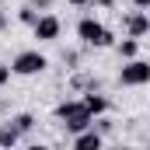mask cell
<instances>
[{"instance_id":"6da1fadb","label":"cell","mask_w":150,"mask_h":150,"mask_svg":"<svg viewBox=\"0 0 150 150\" xmlns=\"http://www.w3.org/2000/svg\"><path fill=\"white\" fill-rule=\"evenodd\" d=\"M52 119L59 122V129H63L67 136H74V133H80V129L91 126V112L84 108L80 98H63V101L52 108Z\"/></svg>"},{"instance_id":"7a4b0ae2","label":"cell","mask_w":150,"mask_h":150,"mask_svg":"<svg viewBox=\"0 0 150 150\" xmlns=\"http://www.w3.org/2000/svg\"><path fill=\"white\" fill-rule=\"evenodd\" d=\"M74 32H77V38H80L84 49H112V42H115V32L108 25H101L94 14H84V18L77 21Z\"/></svg>"},{"instance_id":"3957f363","label":"cell","mask_w":150,"mask_h":150,"mask_svg":"<svg viewBox=\"0 0 150 150\" xmlns=\"http://www.w3.org/2000/svg\"><path fill=\"white\" fill-rule=\"evenodd\" d=\"M7 67H11V77H42L49 70V56L38 49H21V52H14V59Z\"/></svg>"},{"instance_id":"277c9868","label":"cell","mask_w":150,"mask_h":150,"mask_svg":"<svg viewBox=\"0 0 150 150\" xmlns=\"http://www.w3.org/2000/svg\"><path fill=\"white\" fill-rule=\"evenodd\" d=\"M119 84H122V87H147L150 84V63L143 56L122 59V67H119Z\"/></svg>"},{"instance_id":"5b68a950","label":"cell","mask_w":150,"mask_h":150,"mask_svg":"<svg viewBox=\"0 0 150 150\" xmlns=\"http://www.w3.org/2000/svg\"><path fill=\"white\" fill-rule=\"evenodd\" d=\"M59 35H63V21L52 11H42L32 21V38H38V42H59Z\"/></svg>"},{"instance_id":"8992f818","label":"cell","mask_w":150,"mask_h":150,"mask_svg":"<svg viewBox=\"0 0 150 150\" xmlns=\"http://www.w3.org/2000/svg\"><path fill=\"white\" fill-rule=\"evenodd\" d=\"M122 35H133V38H147L150 35V14L147 11H126L122 14Z\"/></svg>"},{"instance_id":"52a82bcc","label":"cell","mask_w":150,"mask_h":150,"mask_svg":"<svg viewBox=\"0 0 150 150\" xmlns=\"http://www.w3.org/2000/svg\"><path fill=\"white\" fill-rule=\"evenodd\" d=\"M105 143H108V140H105L94 126H87V129H80V133L70 136V147H74V150H101Z\"/></svg>"},{"instance_id":"ba28073f","label":"cell","mask_w":150,"mask_h":150,"mask_svg":"<svg viewBox=\"0 0 150 150\" xmlns=\"http://www.w3.org/2000/svg\"><path fill=\"white\" fill-rule=\"evenodd\" d=\"M80 101H84V108L91 112V119H94V115L112 112V98H108L105 91H84V94H80Z\"/></svg>"},{"instance_id":"9c48e42d","label":"cell","mask_w":150,"mask_h":150,"mask_svg":"<svg viewBox=\"0 0 150 150\" xmlns=\"http://www.w3.org/2000/svg\"><path fill=\"white\" fill-rule=\"evenodd\" d=\"M115 52H119V59H133V56H140V45H143V38H133V35H122L119 42H112Z\"/></svg>"},{"instance_id":"30bf717a","label":"cell","mask_w":150,"mask_h":150,"mask_svg":"<svg viewBox=\"0 0 150 150\" xmlns=\"http://www.w3.org/2000/svg\"><path fill=\"white\" fill-rule=\"evenodd\" d=\"M70 91H77V94H84V91H101V80L94 74H74L70 77Z\"/></svg>"},{"instance_id":"8fae6325","label":"cell","mask_w":150,"mask_h":150,"mask_svg":"<svg viewBox=\"0 0 150 150\" xmlns=\"http://www.w3.org/2000/svg\"><path fill=\"white\" fill-rule=\"evenodd\" d=\"M18 143H25V136L14 129V122L11 119L0 122V150H11V147H18Z\"/></svg>"},{"instance_id":"7c38bea8","label":"cell","mask_w":150,"mask_h":150,"mask_svg":"<svg viewBox=\"0 0 150 150\" xmlns=\"http://www.w3.org/2000/svg\"><path fill=\"white\" fill-rule=\"evenodd\" d=\"M11 122H14V129H18V133H21L25 140H28V136L35 133V126H38V119H35L32 112H18V115H11Z\"/></svg>"},{"instance_id":"4fadbf2b","label":"cell","mask_w":150,"mask_h":150,"mask_svg":"<svg viewBox=\"0 0 150 150\" xmlns=\"http://www.w3.org/2000/svg\"><path fill=\"white\" fill-rule=\"evenodd\" d=\"M35 18H38V11L32 7V4H21V7H18V21H21V25H28V28H32V21H35Z\"/></svg>"},{"instance_id":"5bb4252c","label":"cell","mask_w":150,"mask_h":150,"mask_svg":"<svg viewBox=\"0 0 150 150\" xmlns=\"http://www.w3.org/2000/svg\"><path fill=\"white\" fill-rule=\"evenodd\" d=\"M63 63H67V70H80V52L77 49H67L63 52Z\"/></svg>"},{"instance_id":"9a60e30c","label":"cell","mask_w":150,"mask_h":150,"mask_svg":"<svg viewBox=\"0 0 150 150\" xmlns=\"http://www.w3.org/2000/svg\"><path fill=\"white\" fill-rule=\"evenodd\" d=\"M119 0H91V11H115Z\"/></svg>"},{"instance_id":"2e32d148","label":"cell","mask_w":150,"mask_h":150,"mask_svg":"<svg viewBox=\"0 0 150 150\" xmlns=\"http://www.w3.org/2000/svg\"><path fill=\"white\" fill-rule=\"evenodd\" d=\"M7 84H11V67H7V63H0V91H4Z\"/></svg>"},{"instance_id":"e0dca14e","label":"cell","mask_w":150,"mask_h":150,"mask_svg":"<svg viewBox=\"0 0 150 150\" xmlns=\"http://www.w3.org/2000/svg\"><path fill=\"white\" fill-rule=\"evenodd\" d=\"M28 4L35 7L38 14H42V11H52V0H28Z\"/></svg>"},{"instance_id":"ac0fdd59","label":"cell","mask_w":150,"mask_h":150,"mask_svg":"<svg viewBox=\"0 0 150 150\" xmlns=\"http://www.w3.org/2000/svg\"><path fill=\"white\" fill-rule=\"evenodd\" d=\"M70 7H77V11H91V0H67Z\"/></svg>"},{"instance_id":"d6986e66","label":"cell","mask_w":150,"mask_h":150,"mask_svg":"<svg viewBox=\"0 0 150 150\" xmlns=\"http://www.w3.org/2000/svg\"><path fill=\"white\" fill-rule=\"evenodd\" d=\"M129 4H133L136 11H150V0H129Z\"/></svg>"},{"instance_id":"ffe728a7","label":"cell","mask_w":150,"mask_h":150,"mask_svg":"<svg viewBox=\"0 0 150 150\" xmlns=\"http://www.w3.org/2000/svg\"><path fill=\"white\" fill-rule=\"evenodd\" d=\"M7 28V14H4V7H0V32Z\"/></svg>"}]
</instances>
